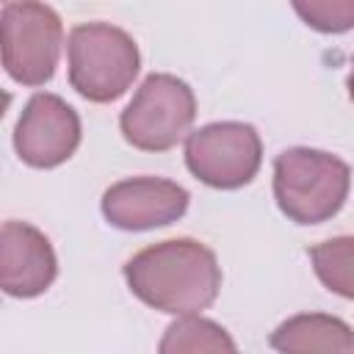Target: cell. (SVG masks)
I'll use <instances>...</instances> for the list:
<instances>
[{
    "label": "cell",
    "instance_id": "8fae6325",
    "mask_svg": "<svg viewBox=\"0 0 354 354\" xmlns=\"http://www.w3.org/2000/svg\"><path fill=\"white\" fill-rule=\"evenodd\" d=\"M158 354H238L232 335L202 315H183L166 326Z\"/></svg>",
    "mask_w": 354,
    "mask_h": 354
},
{
    "label": "cell",
    "instance_id": "5b68a950",
    "mask_svg": "<svg viewBox=\"0 0 354 354\" xmlns=\"http://www.w3.org/2000/svg\"><path fill=\"white\" fill-rule=\"evenodd\" d=\"M3 66L19 86H44L58 66L64 25L55 8L33 0L3 3Z\"/></svg>",
    "mask_w": 354,
    "mask_h": 354
},
{
    "label": "cell",
    "instance_id": "7c38bea8",
    "mask_svg": "<svg viewBox=\"0 0 354 354\" xmlns=\"http://www.w3.org/2000/svg\"><path fill=\"white\" fill-rule=\"evenodd\" d=\"M321 285L343 299H354V235H337L307 249Z\"/></svg>",
    "mask_w": 354,
    "mask_h": 354
},
{
    "label": "cell",
    "instance_id": "52a82bcc",
    "mask_svg": "<svg viewBox=\"0 0 354 354\" xmlns=\"http://www.w3.org/2000/svg\"><path fill=\"white\" fill-rule=\"evenodd\" d=\"M80 147V116L58 94H33L14 127V149L33 169H55Z\"/></svg>",
    "mask_w": 354,
    "mask_h": 354
},
{
    "label": "cell",
    "instance_id": "3957f363",
    "mask_svg": "<svg viewBox=\"0 0 354 354\" xmlns=\"http://www.w3.org/2000/svg\"><path fill=\"white\" fill-rule=\"evenodd\" d=\"M69 86L88 102H113L136 80L141 53L136 39L108 22H86L69 33Z\"/></svg>",
    "mask_w": 354,
    "mask_h": 354
},
{
    "label": "cell",
    "instance_id": "6da1fadb",
    "mask_svg": "<svg viewBox=\"0 0 354 354\" xmlns=\"http://www.w3.org/2000/svg\"><path fill=\"white\" fill-rule=\"evenodd\" d=\"M124 282L136 299L169 315H199L221 288L216 252L194 238H171L136 252L124 263Z\"/></svg>",
    "mask_w": 354,
    "mask_h": 354
},
{
    "label": "cell",
    "instance_id": "30bf717a",
    "mask_svg": "<svg viewBox=\"0 0 354 354\" xmlns=\"http://www.w3.org/2000/svg\"><path fill=\"white\" fill-rule=\"evenodd\" d=\"M268 343L279 354H354V329L329 313H299L282 321Z\"/></svg>",
    "mask_w": 354,
    "mask_h": 354
},
{
    "label": "cell",
    "instance_id": "7a4b0ae2",
    "mask_svg": "<svg viewBox=\"0 0 354 354\" xmlns=\"http://www.w3.org/2000/svg\"><path fill=\"white\" fill-rule=\"evenodd\" d=\"M348 188L351 169L332 152L290 147L274 158V199L296 224H321L337 216Z\"/></svg>",
    "mask_w": 354,
    "mask_h": 354
},
{
    "label": "cell",
    "instance_id": "9c48e42d",
    "mask_svg": "<svg viewBox=\"0 0 354 354\" xmlns=\"http://www.w3.org/2000/svg\"><path fill=\"white\" fill-rule=\"evenodd\" d=\"M58 277L50 238L28 221H6L0 230V288L14 299L41 296Z\"/></svg>",
    "mask_w": 354,
    "mask_h": 354
},
{
    "label": "cell",
    "instance_id": "4fadbf2b",
    "mask_svg": "<svg viewBox=\"0 0 354 354\" xmlns=\"http://www.w3.org/2000/svg\"><path fill=\"white\" fill-rule=\"evenodd\" d=\"M293 11L307 28L321 33H343L354 28V0H293Z\"/></svg>",
    "mask_w": 354,
    "mask_h": 354
},
{
    "label": "cell",
    "instance_id": "5bb4252c",
    "mask_svg": "<svg viewBox=\"0 0 354 354\" xmlns=\"http://www.w3.org/2000/svg\"><path fill=\"white\" fill-rule=\"evenodd\" d=\"M346 88H348V97L354 100V58H351V72H348V80H346Z\"/></svg>",
    "mask_w": 354,
    "mask_h": 354
},
{
    "label": "cell",
    "instance_id": "277c9868",
    "mask_svg": "<svg viewBox=\"0 0 354 354\" xmlns=\"http://www.w3.org/2000/svg\"><path fill=\"white\" fill-rule=\"evenodd\" d=\"M196 97L194 88L169 72H152L141 80L133 100L119 116L127 144L144 152L171 149L194 124Z\"/></svg>",
    "mask_w": 354,
    "mask_h": 354
},
{
    "label": "cell",
    "instance_id": "8992f818",
    "mask_svg": "<svg viewBox=\"0 0 354 354\" xmlns=\"http://www.w3.org/2000/svg\"><path fill=\"white\" fill-rule=\"evenodd\" d=\"M260 163L263 141L246 122H213L185 136V166L210 188H243L257 177Z\"/></svg>",
    "mask_w": 354,
    "mask_h": 354
},
{
    "label": "cell",
    "instance_id": "ba28073f",
    "mask_svg": "<svg viewBox=\"0 0 354 354\" xmlns=\"http://www.w3.org/2000/svg\"><path fill=\"white\" fill-rule=\"evenodd\" d=\"M191 194L166 177H127L105 188L102 216L124 232L166 227L185 216Z\"/></svg>",
    "mask_w": 354,
    "mask_h": 354
}]
</instances>
